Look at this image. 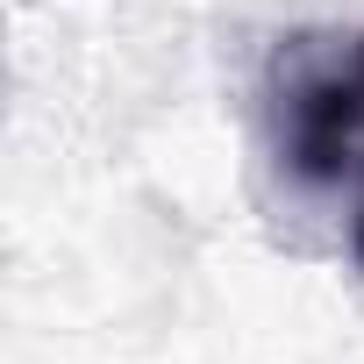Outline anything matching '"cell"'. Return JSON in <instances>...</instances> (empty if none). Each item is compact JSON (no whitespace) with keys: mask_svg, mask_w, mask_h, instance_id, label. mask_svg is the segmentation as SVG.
<instances>
[{"mask_svg":"<svg viewBox=\"0 0 364 364\" xmlns=\"http://www.w3.org/2000/svg\"><path fill=\"white\" fill-rule=\"evenodd\" d=\"M264 129L286 186L343 208V250L364 272V29L286 36L264 72Z\"/></svg>","mask_w":364,"mask_h":364,"instance_id":"1","label":"cell"}]
</instances>
